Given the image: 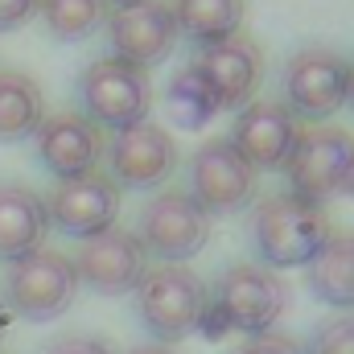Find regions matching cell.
<instances>
[{
	"label": "cell",
	"mask_w": 354,
	"mask_h": 354,
	"mask_svg": "<svg viewBox=\"0 0 354 354\" xmlns=\"http://www.w3.org/2000/svg\"><path fill=\"white\" fill-rule=\"evenodd\" d=\"M309 292L330 309H354V235H330L305 264Z\"/></svg>",
	"instance_id": "18"
},
{
	"label": "cell",
	"mask_w": 354,
	"mask_h": 354,
	"mask_svg": "<svg viewBox=\"0 0 354 354\" xmlns=\"http://www.w3.org/2000/svg\"><path fill=\"white\" fill-rule=\"evenodd\" d=\"M354 161V136L330 124H309L297 132V145L284 161L288 194L305 202H326L342 189L346 169Z\"/></svg>",
	"instance_id": "8"
},
{
	"label": "cell",
	"mask_w": 354,
	"mask_h": 354,
	"mask_svg": "<svg viewBox=\"0 0 354 354\" xmlns=\"http://www.w3.org/2000/svg\"><path fill=\"white\" fill-rule=\"evenodd\" d=\"M46 198L29 185L0 181V264H17L46 243Z\"/></svg>",
	"instance_id": "17"
},
{
	"label": "cell",
	"mask_w": 354,
	"mask_h": 354,
	"mask_svg": "<svg viewBox=\"0 0 354 354\" xmlns=\"http://www.w3.org/2000/svg\"><path fill=\"white\" fill-rule=\"evenodd\" d=\"M79 284H87L99 297H128L149 272V252L132 231L107 227L91 239H79V256L71 260Z\"/></svg>",
	"instance_id": "11"
},
{
	"label": "cell",
	"mask_w": 354,
	"mask_h": 354,
	"mask_svg": "<svg viewBox=\"0 0 354 354\" xmlns=\"http://www.w3.org/2000/svg\"><path fill=\"white\" fill-rule=\"evenodd\" d=\"M33 145H37V161L58 181L91 174L99 165V157H103V136L83 111L46 115L37 124V132H33Z\"/></svg>",
	"instance_id": "15"
},
{
	"label": "cell",
	"mask_w": 354,
	"mask_h": 354,
	"mask_svg": "<svg viewBox=\"0 0 354 354\" xmlns=\"http://www.w3.org/2000/svg\"><path fill=\"white\" fill-rule=\"evenodd\" d=\"M177 169V145L161 124H128L111 132L107 145V177L128 189H157Z\"/></svg>",
	"instance_id": "12"
},
{
	"label": "cell",
	"mask_w": 354,
	"mask_h": 354,
	"mask_svg": "<svg viewBox=\"0 0 354 354\" xmlns=\"http://www.w3.org/2000/svg\"><path fill=\"white\" fill-rule=\"evenodd\" d=\"M124 354H177V351H169L165 342H140V346H132V351H124Z\"/></svg>",
	"instance_id": "27"
},
{
	"label": "cell",
	"mask_w": 354,
	"mask_h": 354,
	"mask_svg": "<svg viewBox=\"0 0 354 354\" xmlns=\"http://www.w3.org/2000/svg\"><path fill=\"white\" fill-rule=\"evenodd\" d=\"M115 214H120V185L103 169L66 177L46 198L50 227L62 231V235H71V239H91V235L115 227Z\"/></svg>",
	"instance_id": "13"
},
{
	"label": "cell",
	"mask_w": 354,
	"mask_h": 354,
	"mask_svg": "<svg viewBox=\"0 0 354 354\" xmlns=\"http://www.w3.org/2000/svg\"><path fill=\"white\" fill-rule=\"evenodd\" d=\"M79 103H83V115L99 128H128V124H140L149 120V107H153V87H149V75L120 62V58H95L87 71L79 75Z\"/></svg>",
	"instance_id": "6"
},
{
	"label": "cell",
	"mask_w": 354,
	"mask_h": 354,
	"mask_svg": "<svg viewBox=\"0 0 354 354\" xmlns=\"http://www.w3.org/2000/svg\"><path fill=\"white\" fill-rule=\"evenodd\" d=\"M46 120L41 91L21 71H0V145L29 140Z\"/></svg>",
	"instance_id": "20"
},
{
	"label": "cell",
	"mask_w": 354,
	"mask_h": 354,
	"mask_svg": "<svg viewBox=\"0 0 354 354\" xmlns=\"http://www.w3.org/2000/svg\"><path fill=\"white\" fill-rule=\"evenodd\" d=\"M305 354H354V309H342V313L326 317L313 330Z\"/></svg>",
	"instance_id": "23"
},
{
	"label": "cell",
	"mask_w": 354,
	"mask_h": 354,
	"mask_svg": "<svg viewBox=\"0 0 354 354\" xmlns=\"http://www.w3.org/2000/svg\"><path fill=\"white\" fill-rule=\"evenodd\" d=\"M202 309H206V284L185 264L149 268L145 280L136 284V322L157 342H177L185 334H198Z\"/></svg>",
	"instance_id": "4"
},
{
	"label": "cell",
	"mask_w": 354,
	"mask_h": 354,
	"mask_svg": "<svg viewBox=\"0 0 354 354\" xmlns=\"http://www.w3.org/2000/svg\"><path fill=\"white\" fill-rule=\"evenodd\" d=\"M288 309V284L264 264H231L206 288V309L198 322L202 338L268 334Z\"/></svg>",
	"instance_id": "1"
},
{
	"label": "cell",
	"mask_w": 354,
	"mask_h": 354,
	"mask_svg": "<svg viewBox=\"0 0 354 354\" xmlns=\"http://www.w3.org/2000/svg\"><path fill=\"white\" fill-rule=\"evenodd\" d=\"M136 239L161 264H185L210 243V214L185 189H161L145 202Z\"/></svg>",
	"instance_id": "5"
},
{
	"label": "cell",
	"mask_w": 354,
	"mask_h": 354,
	"mask_svg": "<svg viewBox=\"0 0 354 354\" xmlns=\"http://www.w3.org/2000/svg\"><path fill=\"white\" fill-rule=\"evenodd\" d=\"M103 25H107L111 58H120V62H128L136 71H149V66L165 62L177 50V21H174L169 0H136V4H124Z\"/></svg>",
	"instance_id": "10"
},
{
	"label": "cell",
	"mask_w": 354,
	"mask_h": 354,
	"mask_svg": "<svg viewBox=\"0 0 354 354\" xmlns=\"http://www.w3.org/2000/svg\"><path fill=\"white\" fill-rule=\"evenodd\" d=\"M235 354H305L292 338H284V334H252L248 342H239V351Z\"/></svg>",
	"instance_id": "24"
},
{
	"label": "cell",
	"mask_w": 354,
	"mask_h": 354,
	"mask_svg": "<svg viewBox=\"0 0 354 354\" xmlns=\"http://www.w3.org/2000/svg\"><path fill=\"white\" fill-rule=\"evenodd\" d=\"M33 12H37V0H0V33L21 29Z\"/></svg>",
	"instance_id": "25"
},
{
	"label": "cell",
	"mask_w": 354,
	"mask_h": 354,
	"mask_svg": "<svg viewBox=\"0 0 354 354\" xmlns=\"http://www.w3.org/2000/svg\"><path fill=\"white\" fill-rule=\"evenodd\" d=\"M280 87H284V107L297 120H313V124L330 120L346 103L351 62L326 46H305L284 62Z\"/></svg>",
	"instance_id": "7"
},
{
	"label": "cell",
	"mask_w": 354,
	"mask_h": 354,
	"mask_svg": "<svg viewBox=\"0 0 354 354\" xmlns=\"http://www.w3.org/2000/svg\"><path fill=\"white\" fill-rule=\"evenodd\" d=\"M330 235H334V227H330V214L322 210V202H305V198H297L288 189L268 194L248 218L252 252L272 272L305 268L322 252V243Z\"/></svg>",
	"instance_id": "2"
},
{
	"label": "cell",
	"mask_w": 354,
	"mask_h": 354,
	"mask_svg": "<svg viewBox=\"0 0 354 354\" xmlns=\"http://www.w3.org/2000/svg\"><path fill=\"white\" fill-rule=\"evenodd\" d=\"M338 194L354 198V161H351V169H346V181H342V189H338Z\"/></svg>",
	"instance_id": "29"
},
{
	"label": "cell",
	"mask_w": 354,
	"mask_h": 354,
	"mask_svg": "<svg viewBox=\"0 0 354 354\" xmlns=\"http://www.w3.org/2000/svg\"><path fill=\"white\" fill-rule=\"evenodd\" d=\"M46 354H111L99 338H62V342H54Z\"/></svg>",
	"instance_id": "26"
},
{
	"label": "cell",
	"mask_w": 354,
	"mask_h": 354,
	"mask_svg": "<svg viewBox=\"0 0 354 354\" xmlns=\"http://www.w3.org/2000/svg\"><path fill=\"white\" fill-rule=\"evenodd\" d=\"M8 326H12V313H8L4 301H0V342H4V334H8Z\"/></svg>",
	"instance_id": "28"
},
{
	"label": "cell",
	"mask_w": 354,
	"mask_h": 354,
	"mask_svg": "<svg viewBox=\"0 0 354 354\" xmlns=\"http://www.w3.org/2000/svg\"><path fill=\"white\" fill-rule=\"evenodd\" d=\"M177 21V37L202 46L227 41L239 33L243 17H248V0H169Z\"/></svg>",
	"instance_id": "19"
},
{
	"label": "cell",
	"mask_w": 354,
	"mask_h": 354,
	"mask_svg": "<svg viewBox=\"0 0 354 354\" xmlns=\"http://www.w3.org/2000/svg\"><path fill=\"white\" fill-rule=\"evenodd\" d=\"M103 4H115V8H124V4H136V0H103Z\"/></svg>",
	"instance_id": "31"
},
{
	"label": "cell",
	"mask_w": 354,
	"mask_h": 354,
	"mask_svg": "<svg viewBox=\"0 0 354 354\" xmlns=\"http://www.w3.org/2000/svg\"><path fill=\"white\" fill-rule=\"evenodd\" d=\"M79 297V276L71 256L62 252H50V248H37L33 256L8 264L4 272V309L12 317H25V322H54L62 317Z\"/></svg>",
	"instance_id": "3"
},
{
	"label": "cell",
	"mask_w": 354,
	"mask_h": 354,
	"mask_svg": "<svg viewBox=\"0 0 354 354\" xmlns=\"http://www.w3.org/2000/svg\"><path fill=\"white\" fill-rule=\"evenodd\" d=\"M37 12L54 41H83L107 21L103 0H37Z\"/></svg>",
	"instance_id": "22"
},
{
	"label": "cell",
	"mask_w": 354,
	"mask_h": 354,
	"mask_svg": "<svg viewBox=\"0 0 354 354\" xmlns=\"http://www.w3.org/2000/svg\"><path fill=\"white\" fill-rule=\"evenodd\" d=\"M165 103H169V115H174V124H177V128H185V132H198V128H206V124H210V120L223 111L218 95L210 91V83L202 79V71H198L194 62H185L174 79H169Z\"/></svg>",
	"instance_id": "21"
},
{
	"label": "cell",
	"mask_w": 354,
	"mask_h": 354,
	"mask_svg": "<svg viewBox=\"0 0 354 354\" xmlns=\"http://www.w3.org/2000/svg\"><path fill=\"white\" fill-rule=\"evenodd\" d=\"M346 103L354 107V62H351V87H346Z\"/></svg>",
	"instance_id": "30"
},
{
	"label": "cell",
	"mask_w": 354,
	"mask_h": 354,
	"mask_svg": "<svg viewBox=\"0 0 354 354\" xmlns=\"http://www.w3.org/2000/svg\"><path fill=\"white\" fill-rule=\"evenodd\" d=\"M210 218L218 214H239L256 198V169L235 153L227 136L198 145L189 157V189H185Z\"/></svg>",
	"instance_id": "9"
},
{
	"label": "cell",
	"mask_w": 354,
	"mask_h": 354,
	"mask_svg": "<svg viewBox=\"0 0 354 354\" xmlns=\"http://www.w3.org/2000/svg\"><path fill=\"white\" fill-rule=\"evenodd\" d=\"M194 66L202 71V79L210 83V91L218 95L223 111H239L252 103V95L260 87V75H264V58L260 50L248 41V37H227V41H214V46H202Z\"/></svg>",
	"instance_id": "16"
},
{
	"label": "cell",
	"mask_w": 354,
	"mask_h": 354,
	"mask_svg": "<svg viewBox=\"0 0 354 354\" xmlns=\"http://www.w3.org/2000/svg\"><path fill=\"white\" fill-rule=\"evenodd\" d=\"M297 132H301V124H297V115L284 103L256 99V103L239 107L235 128H231L227 140L260 174V169H284V161H288V153L297 145Z\"/></svg>",
	"instance_id": "14"
}]
</instances>
